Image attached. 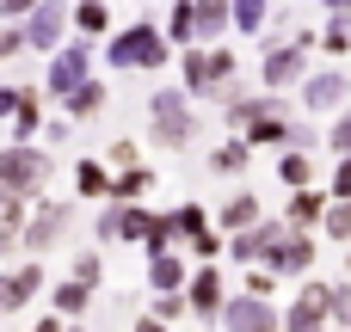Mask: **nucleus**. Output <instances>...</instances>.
I'll list each match as a JSON object with an SVG mask.
<instances>
[{"mask_svg": "<svg viewBox=\"0 0 351 332\" xmlns=\"http://www.w3.org/2000/svg\"><path fill=\"white\" fill-rule=\"evenodd\" d=\"M228 327L234 332H271V314H265L259 302H234V308H228Z\"/></svg>", "mask_w": 351, "mask_h": 332, "instance_id": "obj_3", "label": "nucleus"}, {"mask_svg": "<svg viewBox=\"0 0 351 332\" xmlns=\"http://www.w3.org/2000/svg\"><path fill=\"white\" fill-rule=\"evenodd\" d=\"M284 179H290V185H302V179H308V160H302V154H290V160H284Z\"/></svg>", "mask_w": 351, "mask_h": 332, "instance_id": "obj_12", "label": "nucleus"}, {"mask_svg": "<svg viewBox=\"0 0 351 332\" xmlns=\"http://www.w3.org/2000/svg\"><path fill=\"white\" fill-rule=\"evenodd\" d=\"M222 222H228V228H241V222H253V197H234V203H228V216H222Z\"/></svg>", "mask_w": 351, "mask_h": 332, "instance_id": "obj_9", "label": "nucleus"}, {"mask_svg": "<svg viewBox=\"0 0 351 332\" xmlns=\"http://www.w3.org/2000/svg\"><path fill=\"white\" fill-rule=\"evenodd\" d=\"M43 179V154H6L0 160V191H31Z\"/></svg>", "mask_w": 351, "mask_h": 332, "instance_id": "obj_1", "label": "nucleus"}, {"mask_svg": "<svg viewBox=\"0 0 351 332\" xmlns=\"http://www.w3.org/2000/svg\"><path fill=\"white\" fill-rule=\"evenodd\" d=\"M154 283H167V290H173V283H179V265H173V259H160V265H154Z\"/></svg>", "mask_w": 351, "mask_h": 332, "instance_id": "obj_16", "label": "nucleus"}, {"mask_svg": "<svg viewBox=\"0 0 351 332\" xmlns=\"http://www.w3.org/2000/svg\"><path fill=\"white\" fill-rule=\"evenodd\" d=\"M56 25H62V12H56V6H43V12L31 18V43H56Z\"/></svg>", "mask_w": 351, "mask_h": 332, "instance_id": "obj_5", "label": "nucleus"}, {"mask_svg": "<svg viewBox=\"0 0 351 332\" xmlns=\"http://www.w3.org/2000/svg\"><path fill=\"white\" fill-rule=\"evenodd\" d=\"M191 302H197V308H216V277H210V271H204V283H197V296H191Z\"/></svg>", "mask_w": 351, "mask_h": 332, "instance_id": "obj_13", "label": "nucleus"}, {"mask_svg": "<svg viewBox=\"0 0 351 332\" xmlns=\"http://www.w3.org/2000/svg\"><path fill=\"white\" fill-rule=\"evenodd\" d=\"M327 6H351V0H327Z\"/></svg>", "mask_w": 351, "mask_h": 332, "instance_id": "obj_20", "label": "nucleus"}, {"mask_svg": "<svg viewBox=\"0 0 351 332\" xmlns=\"http://www.w3.org/2000/svg\"><path fill=\"white\" fill-rule=\"evenodd\" d=\"M339 191H346V197H351V160H346V173H339Z\"/></svg>", "mask_w": 351, "mask_h": 332, "instance_id": "obj_19", "label": "nucleus"}, {"mask_svg": "<svg viewBox=\"0 0 351 332\" xmlns=\"http://www.w3.org/2000/svg\"><path fill=\"white\" fill-rule=\"evenodd\" d=\"M333 234H339V240H351V209H333Z\"/></svg>", "mask_w": 351, "mask_h": 332, "instance_id": "obj_17", "label": "nucleus"}, {"mask_svg": "<svg viewBox=\"0 0 351 332\" xmlns=\"http://www.w3.org/2000/svg\"><path fill=\"white\" fill-rule=\"evenodd\" d=\"M74 74H80V49H74V55H62V62H56V86H74Z\"/></svg>", "mask_w": 351, "mask_h": 332, "instance_id": "obj_8", "label": "nucleus"}, {"mask_svg": "<svg viewBox=\"0 0 351 332\" xmlns=\"http://www.w3.org/2000/svg\"><path fill=\"white\" fill-rule=\"evenodd\" d=\"M271 80H296V55H271Z\"/></svg>", "mask_w": 351, "mask_h": 332, "instance_id": "obj_11", "label": "nucleus"}, {"mask_svg": "<svg viewBox=\"0 0 351 332\" xmlns=\"http://www.w3.org/2000/svg\"><path fill=\"white\" fill-rule=\"evenodd\" d=\"M111 55H117V62H160V43H154L148 31H136V37H123Z\"/></svg>", "mask_w": 351, "mask_h": 332, "instance_id": "obj_4", "label": "nucleus"}, {"mask_svg": "<svg viewBox=\"0 0 351 332\" xmlns=\"http://www.w3.org/2000/svg\"><path fill=\"white\" fill-rule=\"evenodd\" d=\"M154 117H160V123H167V129H160V136H167V142H173V148H179V142H185V136H191V117H185V111H179V99H173V92H167V99H154Z\"/></svg>", "mask_w": 351, "mask_h": 332, "instance_id": "obj_2", "label": "nucleus"}, {"mask_svg": "<svg viewBox=\"0 0 351 332\" xmlns=\"http://www.w3.org/2000/svg\"><path fill=\"white\" fill-rule=\"evenodd\" d=\"M37 332H56V327H37Z\"/></svg>", "mask_w": 351, "mask_h": 332, "instance_id": "obj_21", "label": "nucleus"}, {"mask_svg": "<svg viewBox=\"0 0 351 332\" xmlns=\"http://www.w3.org/2000/svg\"><path fill=\"white\" fill-rule=\"evenodd\" d=\"M80 191H105V173L99 166H80Z\"/></svg>", "mask_w": 351, "mask_h": 332, "instance_id": "obj_14", "label": "nucleus"}, {"mask_svg": "<svg viewBox=\"0 0 351 332\" xmlns=\"http://www.w3.org/2000/svg\"><path fill=\"white\" fill-rule=\"evenodd\" d=\"M321 216V197H296V222H315Z\"/></svg>", "mask_w": 351, "mask_h": 332, "instance_id": "obj_15", "label": "nucleus"}, {"mask_svg": "<svg viewBox=\"0 0 351 332\" xmlns=\"http://www.w3.org/2000/svg\"><path fill=\"white\" fill-rule=\"evenodd\" d=\"M62 222H68V216H62V209H43V222H37V228H31V246H49V240H56V234H62Z\"/></svg>", "mask_w": 351, "mask_h": 332, "instance_id": "obj_6", "label": "nucleus"}, {"mask_svg": "<svg viewBox=\"0 0 351 332\" xmlns=\"http://www.w3.org/2000/svg\"><path fill=\"white\" fill-rule=\"evenodd\" d=\"M333 142H339V148H351V117L339 123V129H333Z\"/></svg>", "mask_w": 351, "mask_h": 332, "instance_id": "obj_18", "label": "nucleus"}, {"mask_svg": "<svg viewBox=\"0 0 351 332\" xmlns=\"http://www.w3.org/2000/svg\"><path fill=\"white\" fill-rule=\"evenodd\" d=\"M339 92H346V80H339V74H327V80H321V86L308 92V105H333Z\"/></svg>", "mask_w": 351, "mask_h": 332, "instance_id": "obj_7", "label": "nucleus"}, {"mask_svg": "<svg viewBox=\"0 0 351 332\" xmlns=\"http://www.w3.org/2000/svg\"><path fill=\"white\" fill-rule=\"evenodd\" d=\"M197 18H204V31H222V18H228V12H222L216 0H204V6H197Z\"/></svg>", "mask_w": 351, "mask_h": 332, "instance_id": "obj_10", "label": "nucleus"}]
</instances>
